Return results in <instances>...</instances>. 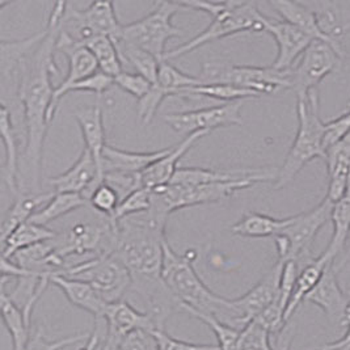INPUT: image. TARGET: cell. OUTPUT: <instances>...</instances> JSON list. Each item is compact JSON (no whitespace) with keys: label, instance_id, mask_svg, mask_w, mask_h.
Segmentation results:
<instances>
[{"label":"cell","instance_id":"obj_1","mask_svg":"<svg viewBox=\"0 0 350 350\" xmlns=\"http://www.w3.org/2000/svg\"><path fill=\"white\" fill-rule=\"evenodd\" d=\"M67 1L54 3L46 28L20 41H1V104L11 113L21 111L25 137L24 161L28 180L36 193L40 189V175L44 144L48 133L53 104V75L59 72L55 62L58 38L64 27Z\"/></svg>","mask_w":350,"mask_h":350},{"label":"cell","instance_id":"obj_26","mask_svg":"<svg viewBox=\"0 0 350 350\" xmlns=\"http://www.w3.org/2000/svg\"><path fill=\"white\" fill-rule=\"evenodd\" d=\"M51 284L62 290L68 302L91 314L94 320L104 318L105 308L109 303L105 302L90 284L64 275H54Z\"/></svg>","mask_w":350,"mask_h":350},{"label":"cell","instance_id":"obj_6","mask_svg":"<svg viewBox=\"0 0 350 350\" xmlns=\"http://www.w3.org/2000/svg\"><path fill=\"white\" fill-rule=\"evenodd\" d=\"M332 208L334 204L325 197L312 210L290 217L288 226L274 238L278 261H295L301 268L310 262L314 240L320 230L331 221Z\"/></svg>","mask_w":350,"mask_h":350},{"label":"cell","instance_id":"obj_31","mask_svg":"<svg viewBox=\"0 0 350 350\" xmlns=\"http://www.w3.org/2000/svg\"><path fill=\"white\" fill-rule=\"evenodd\" d=\"M57 237V232L48 227L27 222L16 228L7 239L1 241V258H12L17 252L33 247L40 243H45Z\"/></svg>","mask_w":350,"mask_h":350},{"label":"cell","instance_id":"obj_14","mask_svg":"<svg viewBox=\"0 0 350 350\" xmlns=\"http://www.w3.org/2000/svg\"><path fill=\"white\" fill-rule=\"evenodd\" d=\"M57 50L62 51L68 61V71L62 83L55 88L53 96V104L50 109V120L53 121L55 111L58 109L59 101L64 96L67 95L70 87L77 84L80 80H84L96 72H98V64L91 50L75 41L70 34L61 32L58 38Z\"/></svg>","mask_w":350,"mask_h":350},{"label":"cell","instance_id":"obj_36","mask_svg":"<svg viewBox=\"0 0 350 350\" xmlns=\"http://www.w3.org/2000/svg\"><path fill=\"white\" fill-rule=\"evenodd\" d=\"M154 84L164 95L171 97V96H180L181 91L185 88L200 85L201 81L198 79V77H193L183 72L176 66L170 64V61H161L158 79Z\"/></svg>","mask_w":350,"mask_h":350},{"label":"cell","instance_id":"obj_47","mask_svg":"<svg viewBox=\"0 0 350 350\" xmlns=\"http://www.w3.org/2000/svg\"><path fill=\"white\" fill-rule=\"evenodd\" d=\"M158 338L160 350H221L218 345L210 344H193L175 338L165 331H154Z\"/></svg>","mask_w":350,"mask_h":350},{"label":"cell","instance_id":"obj_35","mask_svg":"<svg viewBox=\"0 0 350 350\" xmlns=\"http://www.w3.org/2000/svg\"><path fill=\"white\" fill-rule=\"evenodd\" d=\"M116 45L120 51L121 58L131 64L135 68L137 74L142 75L151 84L157 81L161 61H159L155 55L125 41H118L116 42Z\"/></svg>","mask_w":350,"mask_h":350},{"label":"cell","instance_id":"obj_9","mask_svg":"<svg viewBox=\"0 0 350 350\" xmlns=\"http://www.w3.org/2000/svg\"><path fill=\"white\" fill-rule=\"evenodd\" d=\"M181 8L178 1L157 3V7L148 15L124 25L120 41L144 49L163 61L168 41L183 36V31L172 23V18Z\"/></svg>","mask_w":350,"mask_h":350},{"label":"cell","instance_id":"obj_15","mask_svg":"<svg viewBox=\"0 0 350 350\" xmlns=\"http://www.w3.org/2000/svg\"><path fill=\"white\" fill-rule=\"evenodd\" d=\"M278 170L271 167L265 168H232V170H213L198 167H180L171 184L177 185H205L217 183H235V181H255L264 183L277 180Z\"/></svg>","mask_w":350,"mask_h":350},{"label":"cell","instance_id":"obj_51","mask_svg":"<svg viewBox=\"0 0 350 350\" xmlns=\"http://www.w3.org/2000/svg\"><path fill=\"white\" fill-rule=\"evenodd\" d=\"M347 247H348V248H349V251H350V234H349V239H348V244H347ZM349 295H350V288H349Z\"/></svg>","mask_w":350,"mask_h":350},{"label":"cell","instance_id":"obj_37","mask_svg":"<svg viewBox=\"0 0 350 350\" xmlns=\"http://www.w3.org/2000/svg\"><path fill=\"white\" fill-rule=\"evenodd\" d=\"M180 96H200V97L221 100L224 103H237L244 98L260 97V95H257L252 91L239 88L231 84H200V85L183 90Z\"/></svg>","mask_w":350,"mask_h":350},{"label":"cell","instance_id":"obj_30","mask_svg":"<svg viewBox=\"0 0 350 350\" xmlns=\"http://www.w3.org/2000/svg\"><path fill=\"white\" fill-rule=\"evenodd\" d=\"M288 223L290 217L277 219L265 214L250 211L231 227V232L243 238H275L286 228Z\"/></svg>","mask_w":350,"mask_h":350},{"label":"cell","instance_id":"obj_24","mask_svg":"<svg viewBox=\"0 0 350 350\" xmlns=\"http://www.w3.org/2000/svg\"><path fill=\"white\" fill-rule=\"evenodd\" d=\"M75 117L81 130L84 147L90 150L92 157L95 158L97 170H98V184H103L104 183L103 154L107 147L103 109L97 103L95 107L75 111Z\"/></svg>","mask_w":350,"mask_h":350},{"label":"cell","instance_id":"obj_43","mask_svg":"<svg viewBox=\"0 0 350 350\" xmlns=\"http://www.w3.org/2000/svg\"><path fill=\"white\" fill-rule=\"evenodd\" d=\"M114 84L117 87H120L122 91L128 92L129 95L138 98V101L148 94V91L151 90V85H152L142 75H139L137 72L133 74V72H125V71L114 78Z\"/></svg>","mask_w":350,"mask_h":350},{"label":"cell","instance_id":"obj_40","mask_svg":"<svg viewBox=\"0 0 350 350\" xmlns=\"http://www.w3.org/2000/svg\"><path fill=\"white\" fill-rule=\"evenodd\" d=\"M120 204H121V197L118 191L107 183L100 184L95 191L91 193L88 198V206L92 207V210L97 214L109 217L111 219Z\"/></svg>","mask_w":350,"mask_h":350},{"label":"cell","instance_id":"obj_49","mask_svg":"<svg viewBox=\"0 0 350 350\" xmlns=\"http://www.w3.org/2000/svg\"><path fill=\"white\" fill-rule=\"evenodd\" d=\"M100 350H120V342L111 337H105V341Z\"/></svg>","mask_w":350,"mask_h":350},{"label":"cell","instance_id":"obj_18","mask_svg":"<svg viewBox=\"0 0 350 350\" xmlns=\"http://www.w3.org/2000/svg\"><path fill=\"white\" fill-rule=\"evenodd\" d=\"M269 4L280 14L284 21L308 34L314 41H323L331 45L337 51L340 58L344 57V50L340 40L334 37V33L327 31L323 27L318 15L304 4L288 0H271Z\"/></svg>","mask_w":350,"mask_h":350},{"label":"cell","instance_id":"obj_21","mask_svg":"<svg viewBox=\"0 0 350 350\" xmlns=\"http://www.w3.org/2000/svg\"><path fill=\"white\" fill-rule=\"evenodd\" d=\"M104 319L107 324V337H111L120 344L134 331H157V327L148 314L137 310L126 301L109 303L105 308Z\"/></svg>","mask_w":350,"mask_h":350},{"label":"cell","instance_id":"obj_42","mask_svg":"<svg viewBox=\"0 0 350 350\" xmlns=\"http://www.w3.org/2000/svg\"><path fill=\"white\" fill-rule=\"evenodd\" d=\"M91 336V332L87 334H74V336H68L64 337L61 340H49L45 336V332L42 328H37L33 334H31L29 342L27 345V350H62L79 344L83 341H87Z\"/></svg>","mask_w":350,"mask_h":350},{"label":"cell","instance_id":"obj_16","mask_svg":"<svg viewBox=\"0 0 350 350\" xmlns=\"http://www.w3.org/2000/svg\"><path fill=\"white\" fill-rule=\"evenodd\" d=\"M264 28L265 32L269 33L277 42L278 54L271 67L278 71L291 70L295 62L299 61L303 53L314 42L308 34L284 20H274L265 16Z\"/></svg>","mask_w":350,"mask_h":350},{"label":"cell","instance_id":"obj_50","mask_svg":"<svg viewBox=\"0 0 350 350\" xmlns=\"http://www.w3.org/2000/svg\"><path fill=\"white\" fill-rule=\"evenodd\" d=\"M7 4H11L10 1H0V10L4 7V5H7Z\"/></svg>","mask_w":350,"mask_h":350},{"label":"cell","instance_id":"obj_34","mask_svg":"<svg viewBox=\"0 0 350 350\" xmlns=\"http://www.w3.org/2000/svg\"><path fill=\"white\" fill-rule=\"evenodd\" d=\"M84 46L91 50L98 64V70L105 75L116 78L122 70V58L117 49L116 42L109 37H95L84 44Z\"/></svg>","mask_w":350,"mask_h":350},{"label":"cell","instance_id":"obj_8","mask_svg":"<svg viewBox=\"0 0 350 350\" xmlns=\"http://www.w3.org/2000/svg\"><path fill=\"white\" fill-rule=\"evenodd\" d=\"M61 275L90 284L107 303L124 301L133 285L128 268L111 255L96 256L70 264Z\"/></svg>","mask_w":350,"mask_h":350},{"label":"cell","instance_id":"obj_38","mask_svg":"<svg viewBox=\"0 0 350 350\" xmlns=\"http://www.w3.org/2000/svg\"><path fill=\"white\" fill-rule=\"evenodd\" d=\"M193 318L201 320L204 324L214 332L217 340H218V347L221 350H235L238 338L240 336V329H237L228 324H224L221 320L213 317V315H206L196 311H185Z\"/></svg>","mask_w":350,"mask_h":350},{"label":"cell","instance_id":"obj_28","mask_svg":"<svg viewBox=\"0 0 350 350\" xmlns=\"http://www.w3.org/2000/svg\"><path fill=\"white\" fill-rule=\"evenodd\" d=\"M1 139L4 144L5 159L3 165V177L10 191L16 197L20 193L18 184V147H17V128L10 109L1 104Z\"/></svg>","mask_w":350,"mask_h":350},{"label":"cell","instance_id":"obj_11","mask_svg":"<svg viewBox=\"0 0 350 350\" xmlns=\"http://www.w3.org/2000/svg\"><path fill=\"white\" fill-rule=\"evenodd\" d=\"M122 28L111 1H94L85 10H78L67 3L62 31L81 45L95 37H109L118 42Z\"/></svg>","mask_w":350,"mask_h":350},{"label":"cell","instance_id":"obj_45","mask_svg":"<svg viewBox=\"0 0 350 350\" xmlns=\"http://www.w3.org/2000/svg\"><path fill=\"white\" fill-rule=\"evenodd\" d=\"M113 84H114L113 78L105 75L101 71H98V72H96L94 75H91V77H88L84 80H80L72 87H70L68 92H78V91L84 92L85 91V92H94L97 95V97H100L104 92H107Z\"/></svg>","mask_w":350,"mask_h":350},{"label":"cell","instance_id":"obj_44","mask_svg":"<svg viewBox=\"0 0 350 350\" xmlns=\"http://www.w3.org/2000/svg\"><path fill=\"white\" fill-rule=\"evenodd\" d=\"M120 350H160V347L154 331L138 329L121 341Z\"/></svg>","mask_w":350,"mask_h":350},{"label":"cell","instance_id":"obj_33","mask_svg":"<svg viewBox=\"0 0 350 350\" xmlns=\"http://www.w3.org/2000/svg\"><path fill=\"white\" fill-rule=\"evenodd\" d=\"M88 206V201L83 194L75 193H55L53 198L44 207H41L29 222L48 227L49 223L54 222L81 207Z\"/></svg>","mask_w":350,"mask_h":350},{"label":"cell","instance_id":"obj_23","mask_svg":"<svg viewBox=\"0 0 350 350\" xmlns=\"http://www.w3.org/2000/svg\"><path fill=\"white\" fill-rule=\"evenodd\" d=\"M324 160L327 161L329 178L325 197L334 205L350 189V134L327 148Z\"/></svg>","mask_w":350,"mask_h":350},{"label":"cell","instance_id":"obj_29","mask_svg":"<svg viewBox=\"0 0 350 350\" xmlns=\"http://www.w3.org/2000/svg\"><path fill=\"white\" fill-rule=\"evenodd\" d=\"M332 262H334V260L325 252H323L317 258H312L310 262L303 265L298 274L291 299L287 306L286 314H285L286 323L295 314L301 303L306 301L307 295L317 287L324 271H327V268Z\"/></svg>","mask_w":350,"mask_h":350},{"label":"cell","instance_id":"obj_13","mask_svg":"<svg viewBox=\"0 0 350 350\" xmlns=\"http://www.w3.org/2000/svg\"><path fill=\"white\" fill-rule=\"evenodd\" d=\"M164 121L181 134L211 133L215 129L243 125L241 103H224L222 105L197 111L170 113L164 116Z\"/></svg>","mask_w":350,"mask_h":350},{"label":"cell","instance_id":"obj_32","mask_svg":"<svg viewBox=\"0 0 350 350\" xmlns=\"http://www.w3.org/2000/svg\"><path fill=\"white\" fill-rule=\"evenodd\" d=\"M0 306L3 323L12 338V350H27L32 334V323L25 319L23 311L5 294L4 286H1L0 293Z\"/></svg>","mask_w":350,"mask_h":350},{"label":"cell","instance_id":"obj_10","mask_svg":"<svg viewBox=\"0 0 350 350\" xmlns=\"http://www.w3.org/2000/svg\"><path fill=\"white\" fill-rule=\"evenodd\" d=\"M116 221L104 215L98 222L80 221L62 232H57L51 241L55 252L66 261L72 256L111 255L116 241Z\"/></svg>","mask_w":350,"mask_h":350},{"label":"cell","instance_id":"obj_46","mask_svg":"<svg viewBox=\"0 0 350 350\" xmlns=\"http://www.w3.org/2000/svg\"><path fill=\"white\" fill-rule=\"evenodd\" d=\"M350 134V111L334 121L325 124V139H324V146L325 151L331 146L342 141Z\"/></svg>","mask_w":350,"mask_h":350},{"label":"cell","instance_id":"obj_39","mask_svg":"<svg viewBox=\"0 0 350 350\" xmlns=\"http://www.w3.org/2000/svg\"><path fill=\"white\" fill-rule=\"evenodd\" d=\"M151 204H152V189H147V188L137 189L130 193L121 201L120 206L116 210L113 221L117 222L128 217L147 213L151 208Z\"/></svg>","mask_w":350,"mask_h":350},{"label":"cell","instance_id":"obj_52","mask_svg":"<svg viewBox=\"0 0 350 350\" xmlns=\"http://www.w3.org/2000/svg\"><path fill=\"white\" fill-rule=\"evenodd\" d=\"M347 108H348V109L350 111V100L348 101V105H347Z\"/></svg>","mask_w":350,"mask_h":350},{"label":"cell","instance_id":"obj_27","mask_svg":"<svg viewBox=\"0 0 350 350\" xmlns=\"http://www.w3.org/2000/svg\"><path fill=\"white\" fill-rule=\"evenodd\" d=\"M55 193L21 191L1 222V241L7 239L16 228L29 222L33 215L48 204Z\"/></svg>","mask_w":350,"mask_h":350},{"label":"cell","instance_id":"obj_2","mask_svg":"<svg viewBox=\"0 0 350 350\" xmlns=\"http://www.w3.org/2000/svg\"><path fill=\"white\" fill-rule=\"evenodd\" d=\"M161 275L167 287L180 303L181 311L213 315L240 331L245 327L232 308L230 299L211 291L197 274L189 251L185 255H178L168 241H165Z\"/></svg>","mask_w":350,"mask_h":350},{"label":"cell","instance_id":"obj_17","mask_svg":"<svg viewBox=\"0 0 350 350\" xmlns=\"http://www.w3.org/2000/svg\"><path fill=\"white\" fill-rule=\"evenodd\" d=\"M284 262L277 261V264L268 271L255 286L244 295L237 299H230L232 308L238 314L244 325L255 320L264 310H267L278 297L280 281L282 274Z\"/></svg>","mask_w":350,"mask_h":350},{"label":"cell","instance_id":"obj_25","mask_svg":"<svg viewBox=\"0 0 350 350\" xmlns=\"http://www.w3.org/2000/svg\"><path fill=\"white\" fill-rule=\"evenodd\" d=\"M172 147L161 148L154 152H131L107 144L103 154L104 175L111 172L120 174H142L146 168L157 160L165 157Z\"/></svg>","mask_w":350,"mask_h":350},{"label":"cell","instance_id":"obj_5","mask_svg":"<svg viewBox=\"0 0 350 350\" xmlns=\"http://www.w3.org/2000/svg\"><path fill=\"white\" fill-rule=\"evenodd\" d=\"M298 131L274 183V189L290 184L311 160L325 159V122L319 113L318 90L297 98Z\"/></svg>","mask_w":350,"mask_h":350},{"label":"cell","instance_id":"obj_53","mask_svg":"<svg viewBox=\"0 0 350 350\" xmlns=\"http://www.w3.org/2000/svg\"><path fill=\"white\" fill-rule=\"evenodd\" d=\"M319 350H328V349H324V348H321V349H319Z\"/></svg>","mask_w":350,"mask_h":350},{"label":"cell","instance_id":"obj_41","mask_svg":"<svg viewBox=\"0 0 350 350\" xmlns=\"http://www.w3.org/2000/svg\"><path fill=\"white\" fill-rule=\"evenodd\" d=\"M271 336L262 325L252 320L240 331L235 350H274Z\"/></svg>","mask_w":350,"mask_h":350},{"label":"cell","instance_id":"obj_19","mask_svg":"<svg viewBox=\"0 0 350 350\" xmlns=\"http://www.w3.org/2000/svg\"><path fill=\"white\" fill-rule=\"evenodd\" d=\"M306 301L320 307L332 324L344 327L350 295L345 294L340 287L334 262L329 264L320 282L307 295Z\"/></svg>","mask_w":350,"mask_h":350},{"label":"cell","instance_id":"obj_48","mask_svg":"<svg viewBox=\"0 0 350 350\" xmlns=\"http://www.w3.org/2000/svg\"><path fill=\"white\" fill-rule=\"evenodd\" d=\"M324 349L328 350H350V324L347 325L345 334L334 342H329L324 347Z\"/></svg>","mask_w":350,"mask_h":350},{"label":"cell","instance_id":"obj_20","mask_svg":"<svg viewBox=\"0 0 350 350\" xmlns=\"http://www.w3.org/2000/svg\"><path fill=\"white\" fill-rule=\"evenodd\" d=\"M49 183L55 193L83 194L88 201L91 193L100 185L97 164L91 151L84 147L78 160L64 174L51 177Z\"/></svg>","mask_w":350,"mask_h":350},{"label":"cell","instance_id":"obj_12","mask_svg":"<svg viewBox=\"0 0 350 350\" xmlns=\"http://www.w3.org/2000/svg\"><path fill=\"white\" fill-rule=\"evenodd\" d=\"M340 55L331 45L314 41L303 53L298 64L290 70V90L298 97H306L328 77L338 64Z\"/></svg>","mask_w":350,"mask_h":350},{"label":"cell","instance_id":"obj_7","mask_svg":"<svg viewBox=\"0 0 350 350\" xmlns=\"http://www.w3.org/2000/svg\"><path fill=\"white\" fill-rule=\"evenodd\" d=\"M201 84H231L252 91L257 95H273L290 88V70L278 71L274 67L237 66L228 62H206L198 75Z\"/></svg>","mask_w":350,"mask_h":350},{"label":"cell","instance_id":"obj_4","mask_svg":"<svg viewBox=\"0 0 350 350\" xmlns=\"http://www.w3.org/2000/svg\"><path fill=\"white\" fill-rule=\"evenodd\" d=\"M178 4L184 10L205 12L211 21L205 31L188 42L167 51L163 61L180 58L207 44L239 33L265 32V15L260 12L255 1H178Z\"/></svg>","mask_w":350,"mask_h":350},{"label":"cell","instance_id":"obj_3","mask_svg":"<svg viewBox=\"0 0 350 350\" xmlns=\"http://www.w3.org/2000/svg\"><path fill=\"white\" fill-rule=\"evenodd\" d=\"M165 228L152 222L147 213L117 221L111 256L130 271L133 282L161 280Z\"/></svg>","mask_w":350,"mask_h":350},{"label":"cell","instance_id":"obj_22","mask_svg":"<svg viewBox=\"0 0 350 350\" xmlns=\"http://www.w3.org/2000/svg\"><path fill=\"white\" fill-rule=\"evenodd\" d=\"M207 134L208 133H204V131L193 133L191 135H188L181 144L174 146L165 157L157 160L154 164H151L148 168H146L141 174L142 187L147 189H157L160 187L170 185L180 168L178 167L180 160L183 159V157L200 139L206 137Z\"/></svg>","mask_w":350,"mask_h":350}]
</instances>
